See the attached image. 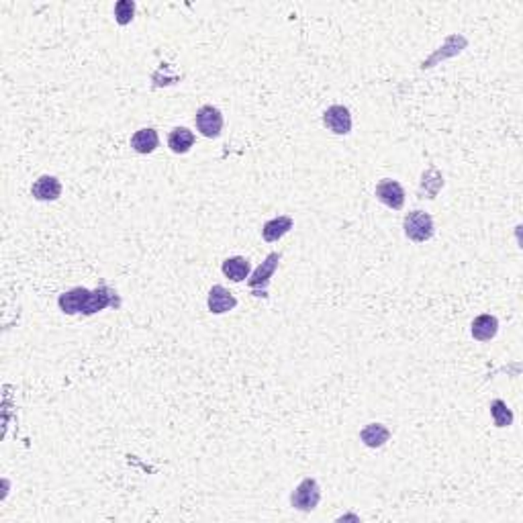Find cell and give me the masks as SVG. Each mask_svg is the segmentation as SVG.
I'll use <instances>...</instances> for the list:
<instances>
[{
	"label": "cell",
	"mask_w": 523,
	"mask_h": 523,
	"mask_svg": "<svg viewBox=\"0 0 523 523\" xmlns=\"http://www.w3.org/2000/svg\"><path fill=\"white\" fill-rule=\"evenodd\" d=\"M221 270L231 282H241L250 276V262L241 255H233V258H227L223 262Z\"/></svg>",
	"instance_id": "12"
},
{
	"label": "cell",
	"mask_w": 523,
	"mask_h": 523,
	"mask_svg": "<svg viewBox=\"0 0 523 523\" xmlns=\"http://www.w3.org/2000/svg\"><path fill=\"white\" fill-rule=\"evenodd\" d=\"M323 125L336 136H348L352 131V115L346 106L334 104L323 113Z\"/></svg>",
	"instance_id": "5"
},
{
	"label": "cell",
	"mask_w": 523,
	"mask_h": 523,
	"mask_svg": "<svg viewBox=\"0 0 523 523\" xmlns=\"http://www.w3.org/2000/svg\"><path fill=\"white\" fill-rule=\"evenodd\" d=\"M403 229H405L407 239H411L415 243H423V241L431 239L436 233L434 219L423 211H411L403 221Z\"/></svg>",
	"instance_id": "1"
},
{
	"label": "cell",
	"mask_w": 523,
	"mask_h": 523,
	"mask_svg": "<svg viewBox=\"0 0 523 523\" xmlns=\"http://www.w3.org/2000/svg\"><path fill=\"white\" fill-rule=\"evenodd\" d=\"M376 199L382 204H387L388 209H403L405 204V190L397 180H380L376 185Z\"/></svg>",
	"instance_id": "6"
},
{
	"label": "cell",
	"mask_w": 523,
	"mask_h": 523,
	"mask_svg": "<svg viewBox=\"0 0 523 523\" xmlns=\"http://www.w3.org/2000/svg\"><path fill=\"white\" fill-rule=\"evenodd\" d=\"M236 304L237 299L225 287L215 285V287L211 288V292H209V311H211V313L223 315V313L236 309Z\"/></svg>",
	"instance_id": "8"
},
{
	"label": "cell",
	"mask_w": 523,
	"mask_h": 523,
	"mask_svg": "<svg viewBox=\"0 0 523 523\" xmlns=\"http://www.w3.org/2000/svg\"><path fill=\"white\" fill-rule=\"evenodd\" d=\"M115 299H117V292L113 288L99 287L97 290H90L82 313L84 315H94V313H99L102 309H106L109 304H115Z\"/></svg>",
	"instance_id": "10"
},
{
	"label": "cell",
	"mask_w": 523,
	"mask_h": 523,
	"mask_svg": "<svg viewBox=\"0 0 523 523\" xmlns=\"http://www.w3.org/2000/svg\"><path fill=\"white\" fill-rule=\"evenodd\" d=\"M170 150L174 153H188L194 145V133L186 127H176L168 137Z\"/></svg>",
	"instance_id": "16"
},
{
	"label": "cell",
	"mask_w": 523,
	"mask_h": 523,
	"mask_svg": "<svg viewBox=\"0 0 523 523\" xmlns=\"http://www.w3.org/2000/svg\"><path fill=\"white\" fill-rule=\"evenodd\" d=\"M292 219L287 217V215H280V217H276V219L268 221V223H264V227H262V236L266 241H278L280 237H285L292 229Z\"/></svg>",
	"instance_id": "15"
},
{
	"label": "cell",
	"mask_w": 523,
	"mask_h": 523,
	"mask_svg": "<svg viewBox=\"0 0 523 523\" xmlns=\"http://www.w3.org/2000/svg\"><path fill=\"white\" fill-rule=\"evenodd\" d=\"M31 194L35 201H57L62 197V182L55 176H39L31 186Z\"/></svg>",
	"instance_id": "7"
},
{
	"label": "cell",
	"mask_w": 523,
	"mask_h": 523,
	"mask_svg": "<svg viewBox=\"0 0 523 523\" xmlns=\"http://www.w3.org/2000/svg\"><path fill=\"white\" fill-rule=\"evenodd\" d=\"M497 331H499V321H497V317H492V315H478L473 321L470 334L478 341H490V339L497 336Z\"/></svg>",
	"instance_id": "11"
},
{
	"label": "cell",
	"mask_w": 523,
	"mask_h": 523,
	"mask_svg": "<svg viewBox=\"0 0 523 523\" xmlns=\"http://www.w3.org/2000/svg\"><path fill=\"white\" fill-rule=\"evenodd\" d=\"M360 439L364 441V446L368 448H382L390 439V431L382 423H370L360 431Z\"/></svg>",
	"instance_id": "14"
},
{
	"label": "cell",
	"mask_w": 523,
	"mask_h": 523,
	"mask_svg": "<svg viewBox=\"0 0 523 523\" xmlns=\"http://www.w3.org/2000/svg\"><path fill=\"white\" fill-rule=\"evenodd\" d=\"M158 145H160L158 131H155V129H150V127L139 129V131H136V136L131 137V148H133L137 153H143V155L155 152Z\"/></svg>",
	"instance_id": "13"
},
{
	"label": "cell",
	"mask_w": 523,
	"mask_h": 523,
	"mask_svg": "<svg viewBox=\"0 0 523 523\" xmlns=\"http://www.w3.org/2000/svg\"><path fill=\"white\" fill-rule=\"evenodd\" d=\"M88 294H90V290H86V288L82 287L72 288V290L64 292V294L57 299V304H60V309H62L64 313L76 315V313H82V311H84Z\"/></svg>",
	"instance_id": "9"
},
{
	"label": "cell",
	"mask_w": 523,
	"mask_h": 523,
	"mask_svg": "<svg viewBox=\"0 0 523 523\" xmlns=\"http://www.w3.org/2000/svg\"><path fill=\"white\" fill-rule=\"evenodd\" d=\"M136 15V2L131 0H119L115 4V18L119 25H129Z\"/></svg>",
	"instance_id": "18"
},
{
	"label": "cell",
	"mask_w": 523,
	"mask_h": 523,
	"mask_svg": "<svg viewBox=\"0 0 523 523\" xmlns=\"http://www.w3.org/2000/svg\"><path fill=\"white\" fill-rule=\"evenodd\" d=\"M319 501H321V489L315 478H304L303 483L294 489V492L290 495V503H292V507L299 509V511H304V513L313 511L315 507L319 505Z\"/></svg>",
	"instance_id": "2"
},
{
	"label": "cell",
	"mask_w": 523,
	"mask_h": 523,
	"mask_svg": "<svg viewBox=\"0 0 523 523\" xmlns=\"http://www.w3.org/2000/svg\"><path fill=\"white\" fill-rule=\"evenodd\" d=\"M490 415H492V422L497 427H509L513 423V413L505 405V401H501V399H495L490 403Z\"/></svg>",
	"instance_id": "17"
},
{
	"label": "cell",
	"mask_w": 523,
	"mask_h": 523,
	"mask_svg": "<svg viewBox=\"0 0 523 523\" xmlns=\"http://www.w3.org/2000/svg\"><path fill=\"white\" fill-rule=\"evenodd\" d=\"M197 129L201 131V136L209 137V139H215L221 136L223 131V115H221L219 109H215L213 104H204L197 111Z\"/></svg>",
	"instance_id": "4"
},
{
	"label": "cell",
	"mask_w": 523,
	"mask_h": 523,
	"mask_svg": "<svg viewBox=\"0 0 523 523\" xmlns=\"http://www.w3.org/2000/svg\"><path fill=\"white\" fill-rule=\"evenodd\" d=\"M278 262H280V253L272 252L266 255V260L253 270L252 278L248 280V285L253 290L255 297H266V288L270 285L272 274L278 268Z\"/></svg>",
	"instance_id": "3"
}]
</instances>
